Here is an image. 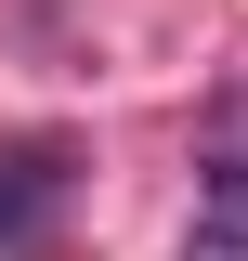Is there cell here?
Here are the masks:
<instances>
[{"label":"cell","mask_w":248,"mask_h":261,"mask_svg":"<svg viewBox=\"0 0 248 261\" xmlns=\"http://www.w3.org/2000/svg\"><path fill=\"white\" fill-rule=\"evenodd\" d=\"M65 196H79V157H65V144H0V261L39 248Z\"/></svg>","instance_id":"obj_1"},{"label":"cell","mask_w":248,"mask_h":261,"mask_svg":"<svg viewBox=\"0 0 248 261\" xmlns=\"http://www.w3.org/2000/svg\"><path fill=\"white\" fill-rule=\"evenodd\" d=\"M183 261H248V222H209V235H196Z\"/></svg>","instance_id":"obj_2"}]
</instances>
